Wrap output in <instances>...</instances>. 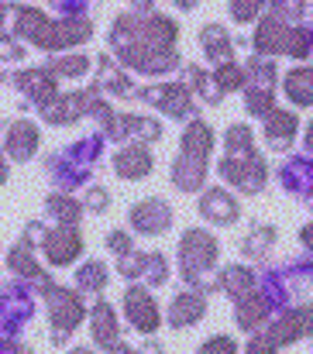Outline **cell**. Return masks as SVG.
<instances>
[{"label": "cell", "instance_id": "obj_14", "mask_svg": "<svg viewBox=\"0 0 313 354\" xmlns=\"http://www.w3.org/2000/svg\"><path fill=\"white\" fill-rule=\"evenodd\" d=\"M279 176H283L286 193L300 196L307 207H313V162L310 158H289Z\"/></svg>", "mask_w": 313, "mask_h": 354}, {"label": "cell", "instance_id": "obj_35", "mask_svg": "<svg viewBox=\"0 0 313 354\" xmlns=\"http://www.w3.org/2000/svg\"><path fill=\"white\" fill-rule=\"evenodd\" d=\"M24 59V48L14 35H0V62H21Z\"/></svg>", "mask_w": 313, "mask_h": 354}, {"label": "cell", "instance_id": "obj_25", "mask_svg": "<svg viewBox=\"0 0 313 354\" xmlns=\"http://www.w3.org/2000/svg\"><path fill=\"white\" fill-rule=\"evenodd\" d=\"M200 41H204V52H207L210 62H231V55H234V41H231V35L220 28V24H210L200 31Z\"/></svg>", "mask_w": 313, "mask_h": 354}, {"label": "cell", "instance_id": "obj_12", "mask_svg": "<svg viewBox=\"0 0 313 354\" xmlns=\"http://www.w3.org/2000/svg\"><path fill=\"white\" fill-rule=\"evenodd\" d=\"M42 251L48 258V265H69L73 258L83 254V237L76 227H52L45 231V241H42Z\"/></svg>", "mask_w": 313, "mask_h": 354}, {"label": "cell", "instance_id": "obj_30", "mask_svg": "<svg viewBox=\"0 0 313 354\" xmlns=\"http://www.w3.org/2000/svg\"><path fill=\"white\" fill-rule=\"evenodd\" d=\"M100 73H104V76L97 80L100 90H110V93H117V97H127V93H131V80H127V76H124L107 55L100 59Z\"/></svg>", "mask_w": 313, "mask_h": 354}, {"label": "cell", "instance_id": "obj_33", "mask_svg": "<svg viewBox=\"0 0 313 354\" xmlns=\"http://www.w3.org/2000/svg\"><path fill=\"white\" fill-rule=\"evenodd\" d=\"M227 155H244V151H255V141H251V127L244 124H234L227 127Z\"/></svg>", "mask_w": 313, "mask_h": 354}, {"label": "cell", "instance_id": "obj_2", "mask_svg": "<svg viewBox=\"0 0 313 354\" xmlns=\"http://www.w3.org/2000/svg\"><path fill=\"white\" fill-rule=\"evenodd\" d=\"M217 251H220L217 248V237L210 234V231H204V227L186 231L183 241H179V272L204 296H207L210 289H217V282L210 279V268L217 261Z\"/></svg>", "mask_w": 313, "mask_h": 354}, {"label": "cell", "instance_id": "obj_46", "mask_svg": "<svg viewBox=\"0 0 313 354\" xmlns=\"http://www.w3.org/2000/svg\"><path fill=\"white\" fill-rule=\"evenodd\" d=\"M69 354H93V351H90V348H73Z\"/></svg>", "mask_w": 313, "mask_h": 354}, {"label": "cell", "instance_id": "obj_17", "mask_svg": "<svg viewBox=\"0 0 313 354\" xmlns=\"http://www.w3.org/2000/svg\"><path fill=\"white\" fill-rule=\"evenodd\" d=\"M7 268L17 275V279H24V282H35L38 289L42 286H48L52 282V275L35 261V251L31 248H24V244H14L10 251H7Z\"/></svg>", "mask_w": 313, "mask_h": 354}, {"label": "cell", "instance_id": "obj_3", "mask_svg": "<svg viewBox=\"0 0 313 354\" xmlns=\"http://www.w3.org/2000/svg\"><path fill=\"white\" fill-rule=\"evenodd\" d=\"M42 296H45V303H48V317H52V324H55V334H52V341L62 348L66 344V337L83 324V299L73 292V289H66V286H55V282H48V286H42L38 289Z\"/></svg>", "mask_w": 313, "mask_h": 354}, {"label": "cell", "instance_id": "obj_28", "mask_svg": "<svg viewBox=\"0 0 313 354\" xmlns=\"http://www.w3.org/2000/svg\"><path fill=\"white\" fill-rule=\"evenodd\" d=\"M186 83H190V86H197V93H200L207 104H213V107L224 100V93H220V86L213 83V76L204 73L200 66H186Z\"/></svg>", "mask_w": 313, "mask_h": 354}, {"label": "cell", "instance_id": "obj_31", "mask_svg": "<svg viewBox=\"0 0 313 354\" xmlns=\"http://www.w3.org/2000/svg\"><path fill=\"white\" fill-rule=\"evenodd\" d=\"M272 241H276V227H269V224H255L248 237H244V244H241V251L248 254V258H258V254H265L269 248H272Z\"/></svg>", "mask_w": 313, "mask_h": 354}, {"label": "cell", "instance_id": "obj_18", "mask_svg": "<svg viewBox=\"0 0 313 354\" xmlns=\"http://www.w3.org/2000/svg\"><path fill=\"white\" fill-rule=\"evenodd\" d=\"M200 214L207 217L210 224H217V227H227V224H234L238 221V200L227 193V189H210L204 193V200H200Z\"/></svg>", "mask_w": 313, "mask_h": 354}, {"label": "cell", "instance_id": "obj_16", "mask_svg": "<svg viewBox=\"0 0 313 354\" xmlns=\"http://www.w3.org/2000/svg\"><path fill=\"white\" fill-rule=\"evenodd\" d=\"M289 31H293V24L279 21L276 14L265 17V21L258 24V35H255V52H258L262 59H265V55H276V52H286V45H289Z\"/></svg>", "mask_w": 313, "mask_h": 354}, {"label": "cell", "instance_id": "obj_36", "mask_svg": "<svg viewBox=\"0 0 313 354\" xmlns=\"http://www.w3.org/2000/svg\"><path fill=\"white\" fill-rule=\"evenodd\" d=\"M107 207H110V193H107L104 186H90V189H87V200H83V210L104 214Z\"/></svg>", "mask_w": 313, "mask_h": 354}, {"label": "cell", "instance_id": "obj_4", "mask_svg": "<svg viewBox=\"0 0 313 354\" xmlns=\"http://www.w3.org/2000/svg\"><path fill=\"white\" fill-rule=\"evenodd\" d=\"M220 176H224L227 183H234L241 193L255 196V193L262 189V183H265V162H262V155H258V151L227 155V158L220 162Z\"/></svg>", "mask_w": 313, "mask_h": 354}, {"label": "cell", "instance_id": "obj_24", "mask_svg": "<svg viewBox=\"0 0 313 354\" xmlns=\"http://www.w3.org/2000/svg\"><path fill=\"white\" fill-rule=\"evenodd\" d=\"M90 320H93V337L100 348H117V317L110 310V303H93L90 310Z\"/></svg>", "mask_w": 313, "mask_h": 354}, {"label": "cell", "instance_id": "obj_6", "mask_svg": "<svg viewBox=\"0 0 313 354\" xmlns=\"http://www.w3.org/2000/svg\"><path fill=\"white\" fill-rule=\"evenodd\" d=\"M104 138L127 141V145H148L162 138V124L152 118H134V114H110L104 124Z\"/></svg>", "mask_w": 313, "mask_h": 354}, {"label": "cell", "instance_id": "obj_40", "mask_svg": "<svg viewBox=\"0 0 313 354\" xmlns=\"http://www.w3.org/2000/svg\"><path fill=\"white\" fill-rule=\"evenodd\" d=\"M248 354H276V348L265 341V337H251V344H248Z\"/></svg>", "mask_w": 313, "mask_h": 354}, {"label": "cell", "instance_id": "obj_15", "mask_svg": "<svg viewBox=\"0 0 313 354\" xmlns=\"http://www.w3.org/2000/svg\"><path fill=\"white\" fill-rule=\"evenodd\" d=\"M152 165L155 162H152V151L145 145H124L114 155V172L120 179H145L152 172Z\"/></svg>", "mask_w": 313, "mask_h": 354}, {"label": "cell", "instance_id": "obj_34", "mask_svg": "<svg viewBox=\"0 0 313 354\" xmlns=\"http://www.w3.org/2000/svg\"><path fill=\"white\" fill-rule=\"evenodd\" d=\"M213 83L220 86V93H231V90L244 86V73H241V66H238V62H224V66L213 73Z\"/></svg>", "mask_w": 313, "mask_h": 354}, {"label": "cell", "instance_id": "obj_19", "mask_svg": "<svg viewBox=\"0 0 313 354\" xmlns=\"http://www.w3.org/2000/svg\"><path fill=\"white\" fill-rule=\"evenodd\" d=\"M204 313H207V299H204V292L190 289V292H179V296L172 299V306H169V324L183 330V327H193Z\"/></svg>", "mask_w": 313, "mask_h": 354}, {"label": "cell", "instance_id": "obj_44", "mask_svg": "<svg viewBox=\"0 0 313 354\" xmlns=\"http://www.w3.org/2000/svg\"><path fill=\"white\" fill-rule=\"evenodd\" d=\"M114 354H134V351H131L127 344H117V348H114Z\"/></svg>", "mask_w": 313, "mask_h": 354}, {"label": "cell", "instance_id": "obj_29", "mask_svg": "<svg viewBox=\"0 0 313 354\" xmlns=\"http://www.w3.org/2000/svg\"><path fill=\"white\" fill-rule=\"evenodd\" d=\"M45 69L59 80V76H83L90 69V59L87 55H52L45 62Z\"/></svg>", "mask_w": 313, "mask_h": 354}, {"label": "cell", "instance_id": "obj_22", "mask_svg": "<svg viewBox=\"0 0 313 354\" xmlns=\"http://www.w3.org/2000/svg\"><path fill=\"white\" fill-rule=\"evenodd\" d=\"M255 272L251 268H244V265H227L224 272H220V279H217V289H224L234 303L238 299H244L248 292H255Z\"/></svg>", "mask_w": 313, "mask_h": 354}, {"label": "cell", "instance_id": "obj_23", "mask_svg": "<svg viewBox=\"0 0 313 354\" xmlns=\"http://www.w3.org/2000/svg\"><path fill=\"white\" fill-rule=\"evenodd\" d=\"M210 148H213V134L204 120H193L186 131H183V155L186 158H197V162H207Z\"/></svg>", "mask_w": 313, "mask_h": 354}, {"label": "cell", "instance_id": "obj_43", "mask_svg": "<svg viewBox=\"0 0 313 354\" xmlns=\"http://www.w3.org/2000/svg\"><path fill=\"white\" fill-rule=\"evenodd\" d=\"M7 172H10V169H7V158H3V151H0V183H7Z\"/></svg>", "mask_w": 313, "mask_h": 354}, {"label": "cell", "instance_id": "obj_10", "mask_svg": "<svg viewBox=\"0 0 313 354\" xmlns=\"http://www.w3.org/2000/svg\"><path fill=\"white\" fill-rule=\"evenodd\" d=\"M131 227L138 231V234H166L169 227H172V207L166 203V200H159V196H152V200H141V203H134L131 207Z\"/></svg>", "mask_w": 313, "mask_h": 354}, {"label": "cell", "instance_id": "obj_13", "mask_svg": "<svg viewBox=\"0 0 313 354\" xmlns=\"http://www.w3.org/2000/svg\"><path fill=\"white\" fill-rule=\"evenodd\" d=\"M3 151L10 158H17V162H28L38 151V127L24 118L7 124V131H3Z\"/></svg>", "mask_w": 313, "mask_h": 354}, {"label": "cell", "instance_id": "obj_47", "mask_svg": "<svg viewBox=\"0 0 313 354\" xmlns=\"http://www.w3.org/2000/svg\"><path fill=\"white\" fill-rule=\"evenodd\" d=\"M3 14H7V3H0V28H3Z\"/></svg>", "mask_w": 313, "mask_h": 354}, {"label": "cell", "instance_id": "obj_1", "mask_svg": "<svg viewBox=\"0 0 313 354\" xmlns=\"http://www.w3.org/2000/svg\"><path fill=\"white\" fill-rule=\"evenodd\" d=\"M100 151H104V134H90V138H83V141L55 151L48 158V176L59 186V193H69L73 196V186H83L90 179Z\"/></svg>", "mask_w": 313, "mask_h": 354}, {"label": "cell", "instance_id": "obj_41", "mask_svg": "<svg viewBox=\"0 0 313 354\" xmlns=\"http://www.w3.org/2000/svg\"><path fill=\"white\" fill-rule=\"evenodd\" d=\"M0 354H31L24 344H17V341H10V337H0Z\"/></svg>", "mask_w": 313, "mask_h": 354}, {"label": "cell", "instance_id": "obj_20", "mask_svg": "<svg viewBox=\"0 0 313 354\" xmlns=\"http://www.w3.org/2000/svg\"><path fill=\"white\" fill-rule=\"evenodd\" d=\"M296 114L293 111H272V114H265V141H269V148H276V151H286L289 145H293V138H296Z\"/></svg>", "mask_w": 313, "mask_h": 354}, {"label": "cell", "instance_id": "obj_21", "mask_svg": "<svg viewBox=\"0 0 313 354\" xmlns=\"http://www.w3.org/2000/svg\"><path fill=\"white\" fill-rule=\"evenodd\" d=\"M207 162H197V158H186L179 155L176 165H172V186L183 189V193H197L204 183H207Z\"/></svg>", "mask_w": 313, "mask_h": 354}, {"label": "cell", "instance_id": "obj_9", "mask_svg": "<svg viewBox=\"0 0 313 354\" xmlns=\"http://www.w3.org/2000/svg\"><path fill=\"white\" fill-rule=\"evenodd\" d=\"M138 97H141V100H152L166 118L183 120V118H193V114H197V104H193L186 83H162V86H155V90H141Z\"/></svg>", "mask_w": 313, "mask_h": 354}, {"label": "cell", "instance_id": "obj_11", "mask_svg": "<svg viewBox=\"0 0 313 354\" xmlns=\"http://www.w3.org/2000/svg\"><path fill=\"white\" fill-rule=\"evenodd\" d=\"M124 313L141 334L159 330V306H155V296L145 286H131L124 292Z\"/></svg>", "mask_w": 313, "mask_h": 354}, {"label": "cell", "instance_id": "obj_8", "mask_svg": "<svg viewBox=\"0 0 313 354\" xmlns=\"http://www.w3.org/2000/svg\"><path fill=\"white\" fill-rule=\"evenodd\" d=\"M117 272L124 279H148V286H166L169 265L162 251H131L117 261Z\"/></svg>", "mask_w": 313, "mask_h": 354}, {"label": "cell", "instance_id": "obj_45", "mask_svg": "<svg viewBox=\"0 0 313 354\" xmlns=\"http://www.w3.org/2000/svg\"><path fill=\"white\" fill-rule=\"evenodd\" d=\"M307 148L313 151V120H310V131H307Z\"/></svg>", "mask_w": 313, "mask_h": 354}, {"label": "cell", "instance_id": "obj_38", "mask_svg": "<svg viewBox=\"0 0 313 354\" xmlns=\"http://www.w3.org/2000/svg\"><path fill=\"white\" fill-rule=\"evenodd\" d=\"M200 354H238V348H234V341H231V337H224V334H220V337H210L207 344L200 348Z\"/></svg>", "mask_w": 313, "mask_h": 354}, {"label": "cell", "instance_id": "obj_7", "mask_svg": "<svg viewBox=\"0 0 313 354\" xmlns=\"http://www.w3.org/2000/svg\"><path fill=\"white\" fill-rule=\"evenodd\" d=\"M3 83L7 86H17L38 111L42 107H48L55 97H59V90H55V76L42 66V69H24V73H3Z\"/></svg>", "mask_w": 313, "mask_h": 354}, {"label": "cell", "instance_id": "obj_39", "mask_svg": "<svg viewBox=\"0 0 313 354\" xmlns=\"http://www.w3.org/2000/svg\"><path fill=\"white\" fill-rule=\"evenodd\" d=\"M258 10H262V3H231V14H234L238 21H248V17H258Z\"/></svg>", "mask_w": 313, "mask_h": 354}, {"label": "cell", "instance_id": "obj_32", "mask_svg": "<svg viewBox=\"0 0 313 354\" xmlns=\"http://www.w3.org/2000/svg\"><path fill=\"white\" fill-rule=\"evenodd\" d=\"M76 286L83 292H100L107 286V265L104 261H87L80 272H76Z\"/></svg>", "mask_w": 313, "mask_h": 354}, {"label": "cell", "instance_id": "obj_5", "mask_svg": "<svg viewBox=\"0 0 313 354\" xmlns=\"http://www.w3.org/2000/svg\"><path fill=\"white\" fill-rule=\"evenodd\" d=\"M35 317V299L24 286L14 282H0V330L3 334H17L28 320Z\"/></svg>", "mask_w": 313, "mask_h": 354}, {"label": "cell", "instance_id": "obj_26", "mask_svg": "<svg viewBox=\"0 0 313 354\" xmlns=\"http://www.w3.org/2000/svg\"><path fill=\"white\" fill-rule=\"evenodd\" d=\"M45 210H48L62 227H76V224H80V217H83V203H80V200H73L69 193H48Z\"/></svg>", "mask_w": 313, "mask_h": 354}, {"label": "cell", "instance_id": "obj_37", "mask_svg": "<svg viewBox=\"0 0 313 354\" xmlns=\"http://www.w3.org/2000/svg\"><path fill=\"white\" fill-rule=\"evenodd\" d=\"M107 248H110L117 258H124V254L134 251V244H131V234H127V231H110V234H107Z\"/></svg>", "mask_w": 313, "mask_h": 354}, {"label": "cell", "instance_id": "obj_42", "mask_svg": "<svg viewBox=\"0 0 313 354\" xmlns=\"http://www.w3.org/2000/svg\"><path fill=\"white\" fill-rule=\"evenodd\" d=\"M303 241H307V251H313V224L303 227Z\"/></svg>", "mask_w": 313, "mask_h": 354}, {"label": "cell", "instance_id": "obj_27", "mask_svg": "<svg viewBox=\"0 0 313 354\" xmlns=\"http://www.w3.org/2000/svg\"><path fill=\"white\" fill-rule=\"evenodd\" d=\"M283 86H286V97L296 107H310L313 104V69H293Z\"/></svg>", "mask_w": 313, "mask_h": 354}]
</instances>
